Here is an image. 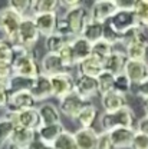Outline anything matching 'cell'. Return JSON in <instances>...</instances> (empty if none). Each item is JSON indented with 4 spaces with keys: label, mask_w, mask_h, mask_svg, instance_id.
Instances as JSON below:
<instances>
[{
    "label": "cell",
    "mask_w": 148,
    "mask_h": 149,
    "mask_svg": "<svg viewBox=\"0 0 148 149\" xmlns=\"http://www.w3.org/2000/svg\"><path fill=\"white\" fill-rule=\"evenodd\" d=\"M88 17L89 15H86V10L83 6H79L72 10H66L65 15L58 20L56 32L65 37L75 39V37L81 36Z\"/></svg>",
    "instance_id": "6da1fadb"
},
{
    "label": "cell",
    "mask_w": 148,
    "mask_h": 149,
    "mask_svg": "<svg viewBox=\"0 0 148 149\" xmlns=\"http://www.w3.org/2000/svg\"><path fill=\"white\" fill-rule=\"evenodd\" d=\"M13 72L15 74L36 79L40 74L35 57L20 45H13Z\"/></svg>",
    "instance_id": "7a4b0ae2"
},
{
    "label": "cell",
    "mask_w": 148,
    "mask_h": 149,
    "mask_svg": "<svg viewBox=\"0 0 148 149\" xmlns=\"http://www.w3.org/2000/svg\"><path fill=\"white\" fill-rule=\"evenodd\" d=\"M135 116L130 106H125L115 112H104L101 116V126L104 132H111L116 128H134Z\"/></svg>",
    "instance_id": "3957f363"
},
{
    "label": "cell",
    "mask_w": 148,
    "mask_h": 149,
    "mask_svg": "<svg viewBox=\"0 0 148 149\" xmlns=\"http://www.w3.org/2000/svg\"><path fill=\"white\" fill-rule=\"evenodd\" d=\"M23 17L10 7H4L0 10V32L3 33L4 40L12 45H18L19 29Z\"/></svg>",
    "instance_id": "277c9868"
},
{
    "label": "cell",
    "mask_w": 148,
    "mask_h": 149,
    "mask_svg": "<svg viewBox=\"0 0 148 149\" xmlns=\"http://www.w3.org/2000/svg\"><path fill=\"white\" fill-rule=\"evenodd\" d=\"M138 24H140V23H138V19H137V16H135V13H134L132 9H119V10L105 23V26H107L118 39L122 36L125 32H128L130 29L138 26Z\"/></svg>",
    "instance_id": "5b68a950"
},
{
    "label": "cell",
    "mask_w": 148,
    "mask_h": 149,
    "mask_svg": "<svg viewBox=\"0 0 148 149\" xmlns=\"http://www.w3.org/2000/svg\"><path fill=\"white\" fill-rule=\"evenodd\" d=\"M40 37V32L37 29L36 23L32 16H26L22 20L20 29H19V36H18V45L23 46L25 49H30L32 46H35Z\"/></svg>",
    "instance_id": "8992f818"
},
{
    "label": "cell",
    "mask_w": 148,
    "mask_h": 149,
    "mask_svg": "<svg viewBox=\"0 0 148 149\" xmlns=\"http://www.w3.org/2000/svg\"><path fill=\"white\" fill-rule=\"evenodd\" d=\"M88 103H89L88 100L82 99L79 95H76L75 92H72L59 100V112L63 113V115H65L66 118H69V119H76L78 115L82 112V109H83Z\"/></svg>",
    "instance_id": "52a82bcc"
},
{
    "label": "cell",
    "mask_w": 148,
    "mask_h": 149,
    "mask_svg": "<svg viewBox=\"0 0 148 149\" xmlns=\"http://www.w3.org/2000/svg\"><path fill=\"white\" fill-rule=\"evenodd\" d=\"M119 10V4L118 1L114 0H96L91 7V13L89 17L101 22V23H107L109 19Z\"/></svg>",
    "instance_id": "ba28073f"
},
{
    "label": "cell",
    "mask_w": 148,
    "mask_h": 149,
    "mask_svg": "<svg viewBox=\"0 0 148 149\" xmlns=\"http://www.w3.org/2000/svg\"><path fill=\"white\" fill-rule=\"evenodd\" d=\"M76 95H79L82 99L89 100L95 97L99 93L98 88V80L96 77L91 76H85V74H78V77H75V91Z\"/></svg>",
    "instance_id": "9c48e42d"
},
{
    "label": "cell",
    "mask_w": 148,
    "mask_h": 149,
    "mask_svg": "<svg viewBox=\"0 0 148 149\" xmlns=\"http://www.w3.org/2000/svg\"><path fill=\"white\" fill-rule=\"evenodd\" d=\"M51 82H52L53 96L58 97L59 100L75 91V79L74 76L69 74L68 72L51 76Z\"/></svg>",
    "instance_id": "30bf717a"
},
{
    "label": "cell",
    "mask_w": 148,
    "mask_h": 149,
    "mask_svg": "<svg viewBox=\"0 0 148 149\" xmlns=\"http://www.w3.org/2000/svg\"><path fill=\"white\" fill-rule=\"evenodd\" d=\"M35 106H36V99L33 97V95L30 92L25 91V92L10 93L9 103H7L9 113L27 111V109H35Z\"/></svg>",
    "instance_id": "8fae6325"
},
{
    "label": "cell",
    "mask_w": 148,
    "mask_h": 149,
    "mask_svg": "<svg viewBox=\"0 0 148 149\" xmlns=\"http://www.w3.org/2000/svg\"><path fill=\"white\" fill-rule=\"evenodd\" d=\"M7 116L12 119L15 126H20V128H26V129H32V130H36L40 126V119H39V113H37L36 108L22 112H15V113H9Z\"/></svg>",
    "instance_id": "7c38bea8"
},
{
    "label": "cell",
    "mask_w": 148,
    "mask_h": 149,
    "mask_svg": "<svg viewBox=\"0 0 148 149\" xmlns=\"http://www.w3.org/2000/svg\"><path fill=\"white\" fill-rule=\"evenodd\" d=\"M137 130L134 128H116L108 132L109 135V141L114 149H125L131 148V143L134 141Z\"/></svg>",
    "instance_id": "4fadbf2b"
},
{
    "label": "cell",
    "mask_w": 148,
    "mask_h": 149,
    "mask_svg": "<svg viewBox=\"0 0 148 149\" xmlns=\"http://www.w3.org/2000/svg\"><path fill=\"white\" fill-rule=\"evenodd\" d=\"M124 73L128 76L132 85H138L148 77V65L145 60H128Z\"/></svg>",
    "instance_id": "5bb4252c"
},
{
    "label": "cell",
    "mask_w": 148,
    "mask_h": 149,
    "mask_svg": "<svg viewBox=\"0 0 148 149\" xmlns=\"http://www.w3.org/2000/svg\"><path fill=\"white\" fill-rule=\"evenodd\" d=\"M66 69L65 63L62 62L60 56L58 53H46L45 57L42 59V63H40V70L42 74L45 76H55V74L63 73Z\"/></svg>",
    "instance_id": "9a60e30c"
},
{
    "label": "cell",
    "mask_w": 148,
    "mask_h": 149,
    "mask_svg": "<svg viewBox=\"0 0 148 149\" xmlns=\"http://www.w3.org/2000/svg\"><path fill=\"white\" fill-rule=\"evenodd\" d=\"M30 93L33 95V97L36 99V102L46 100V99H49L51 96H53V89H52L51 77L40 73L36 79H35L33 86H32V89H30Z\"/></svg>",
    "instance_id": "2e32d148"
},
{
    "label": "cell",
    "mask_w": 148,
    "mask_h": 149,
    "mask_svg": "<svg viewBox=\"0 0 148 149\" xmlns=\"http://www.w3.org/2000/svg\"><path fill=\"white\" fill-rule=\"evenodd\" d=\"M104 36H105V23H101V22H96L93 19L88 17L85 27L81 33V37H83L85 40H88L89 43L93 45V43L102 40Z\"/></svg>",
    "instance_id": "e0dca14e"
},
{
    "label": "cell",
    "mask_w": 148,
    "mask_h": 149,
    "mask_svg": "<svg viewBox=\"0 0 148 149\" xmlns=\"http://www.w3.org/2000/svg\"><path fill=\"white\" fill-rule=\"evenodd\" d=\"M35 23H36L37 29L40 32V35L45 37L51 36L56 33V27H58V13H45V15H36L32 16Z\"/></svg>",
    "instance_id": "ac0fdd59"
},
{
    "label": "cell",
    "mask_w": 148,
    "mask_h": 149,
    "mask_svg": "<svg viewBox=\"0 0 148 149\" xmlns=\"http://www.w3.org/2000/svg\"><path fill=\"white\" fill-rule=\"evenodd\" d=\"M101 103H102L104 111L109 113V112H115L125 108L127 106V97H125V95L116 92V91H111V92L101 95Z\"/></svg>",
    "instance_id": "d6986e66"
},
{
    "label": "cell",
    "mask_w": 148,
    "mask_h": 149,
    "mask_svg": "<svg viewBox=\"0 0 148 149\" xmlns=\"http://www.w3.org/2000/svg\"><path fill=\"white\" fill-rule=\"evenodd\" d=\"M127 62H128V57L125 55V52L114 50L112 55L104 62V70L112 73L114 76H118V74L124 73Z\"/></svg>",
    "instance_id": "ffe728a7"
},
{
    "label": "cell",
    "mask_w": 148,
    "mask_h": 149,
    "mask_svg": "<svg viewBox=\"0 0 148 149\" xmlns=\"http://www.w3.org/2000/svg\"><path fill=\"white\" fill-rule=\"evenodd\" d=\"M36 135V130L32 129H26V128H20V126H15V130L10 136V143L16 145L22 149H29V146L33 143V141L36 139L35 138Z\"/></svg>",
    "instance_id": "44dd1931"
},
{
    "label": "cell",
    "mask_w": 148,
    "mask_h": 149,
    "mask_svg": "<svg viewBox=\"0 0 148 149\" xmlns=\"http://www.w3.org/2000/svg\"><path fill=\"white\" fill-rule=\"evenodd\" d=\"M69 45H71V49H72L76 65L81 63L82 60L88 59L89 56H92V43H89L83 37L81 36L75 37V39H72L69 42Z\"/></svg>",
    "instance_id": "7402d4cb"
},
{
    "label": "cell",
    "mask_w": 148,
    "mask_h": 149,
    "mask_svg": "<svg viewBox=\"0 0 148 149\" xmlns=\"http://www.w3.org/2000/svg\"><path fill=\"white\" fill-rule=\"evenodd\" d=\"M65 130L62 123H55V125H40L36 129V135L39 141H42L43 143L48 145H53L55 141L62 135V132Z\"/></svg>",
    "instance_id": "603a6c76"
},
{
    "label": "cell",
    "mask_w": 148,
    "mask_h": 149,
    "mask_svg": "<svg viewBox=\"0 0 148 149\" xmlns=\"http://www.w3.org/2000/svg\"><path fill=\"white\" fill-rule=\"evenodd\" d=\"M75 141L78 149H95L96 148V141H98V135L92 128H81L74 133Z\"/></svg>",
    "instance_id": "cb8c5ba5"
},
{
    "label": "cell",
    "mask_w": 148,
    "mask_h": 149,
    "mask_svg": "<svg viewBox=\"0 0 148 149\" xmlns=\"http://www.w3.org/2000/svg\"><path fill=\"white\" fill-rule=\"evenodd\" d=\"M40 125H55L60 123V112L53 103H43L37 108Z\"/></svg>",
    "instance_id": "d4e9b609"
},
{
    "label": "cell",
    "mask_w": 148,
    "mask_h": 149,
    "mask_svg": "<svg viewBox=\"0 0 148 149\" xmlns=\"http://www.w3.org/2000/svg\"><path fill=\"white\" fill-rule=\"evenodd\" d=\"M76 68H78L79 74H85V76H91V77H98L104 72V63L99 62L98 59H95L93 56H89L88 59L78 63Z\"/></svg>",
    "instance_id": "484cf974"
},
{
    "label": "cell",
    "mask_w": 148,
    "mask_h": 149,
    "mask_svg": "<svg viewBox=\"0 0 148 149\" xmlns=\"http://www.w3.org/2000/svg\"><path fill=\"white\" fill-rule=\"evenodd\" d=\"M59 6H60V1L58 0H32L30 12H32V16L45 15V13H58Z\"/></svg>",
    "instance_id": "4316f807"
},
{
    "label": "cell",
    "mask_w": 148,
    "mask_h": 149,
    "mask_svg": "<svg viewBox=\"0 0 148 149\" xmlns=\"http://www.w3.org/2000/svg\"><path fill=\"white\" fill-rule=\"evenodd\" d=\"M35 79L32 77H25V76H19V74H13L12 79L7 82V89L10 93H16V92H30L32 86H33Z\"/></svg>",
    "instance_id": "83f0119b"
},
{
    "label": "cell",
    "mask_w": 148,
    "mask_h": 149,
    "mask_svg": "<svg viewBox=\"0 0 148 149\" xmlns=\"http://www.w3.org/2000/svg\"><path fill=\"white\" fill-rule=\"evenodd\" d=\"M114 50H115L114 43L107 40V39H102V40H99V42L92 45V56L95 59H98L99 62H102V63L112 55Z\"/></svg>",
    "instance_id": "f1b7e54d"
},
{
    "label": "cell",
    "mask_w": 148,
    "mask_h": 149,
    "mask_svg": "<svg viewBox=\"0 0 148 149\" xmlns=\"http://www.w3.org/2000/svg\"><path fill=\"white\" fill-rule=\"evenodd\" d=\"M148 53V46L137 42V43H131L128 46H125V55L128 57V60H145Z\"/></svg>",
    "instance_id": "f546056e"
},
{
    "label": "cell",
    "mask_w": 148,
    "mask_h": 149,
    "mask_svg": "<svg viewBox=\"0 0 148 149\" xmlns=\"http://www.w3.org/2000/svg\"><path fill=\"white\" fill-rule=\"evenodd\" d=\"M66 43H68L66 37L59 35L58 32L45 39V47H46L48 53H59L65 47Z\"/></svg>",
    "instance_id": "4dcf8cb0"
},
{
    "label": "cell",
    "mask_w": 148,
    "mask_h": 149,
    "mask_svg": "<svg viewBox=\"0 0 148 149\" xmlns=\"http://www.w3.org/2000/svg\"><path fill=\"white\" fill-rule=\"evenodd\" d=\"M13 130H15V123L12 122V119L9 116L0 118V149L6 143H9Z\"/></svg>",
    "instance_id": "1f68e13d"
},
{
    "label": "cell",
    "mask_w": 148,
    "mask_h": 149,
    "mask_svg": "<svg viewBox=\"0 0 148 149\" xmlns=\"http://www.w3.org/2000/svg\"><path fill=\"white\" fill-rule=\"evenodd\" d=\"M95 118H96V108L93 105H91V103H88L82 109V112L78 115L76 120L79 122L81 128H91L93 120H95Z\"/></svg>",
    "instance_id": "d6a6232c"
},
{
    "label": "cell",
    "mask_w": 148,
    "mask_h": 149,
    "mask_svg": "<svg viewBox=\"0 0 148 149\" xmlns=\"http://www.w3.org/2000/svg\"><path fill=\"white\" fill-rule=\"evenodd\" d=\"M53 148L55 149H78L76 141H75V135L71 133V132H68V130H63L62 135L55 141Z\"/></svg>",
    "instance_id": "836d02e7"
},
{
    "label": "cell",
    "mask_w": 148,
    "mask_h": 149,
    "mask_svg": "<svg viewBox=\"0 0 148 149\" xmlns=\"http://www.w3.org/2000/svg\"><path fill=\"white\" fill-rule=\"evenodd\" d=\"M98 80V88H99V93L104 95V93H108L114 91V83H115V76L107 70H104L102 73L96 77Z\"/></svg>",
    "instance_id": "e575fe53"
},
{
    "label": "cell",
    "mask_w": 148,
    "mask_h": 149,
    "mask_svg": "<svg viewBox=\"0 0 148 149\" xmlns=\"http://www.w3.org/2000/svg\"><path fill=\"white\" fill-rule=\"evenodd\" d=\"M134 13L140 24H148V0H138L134 4Z\"/></svg>",
    "instance_id": "d590c367"
},
{
    "label": "cell",
    "mask_w": 148,
    "mask_h": 149,
    "mask_svg": "<svg viewBox=\"0 0 148 149\" xmlns=\"http://www.w3.org/2000/svg\"><path fill=\"white\" fill-rule=\"evenodd\" d=\"M131 88H132V82L128 79V76L125 73H121V74H118V76H115L114 91L125 95V93H128L131 91Z\"/></svg>",
    "instance_id": "8d00e7d4"
},
{
    "label": "cell",
    "mask_w": 148,
    "mask_h": 149,
    "mask_svg": "<svg viewBox=\"0 0 148 149\" xmlns=\"http://www.w3.org/2000/svg\"><path fill=\"white\" fill-rule=\"evenodd\" d=\"M15 74L13 72V62L12 60H0V82L6 83L12 79Z\"/></svg>",
    "instance_id": "74e56055"
},
{
    "label": "cell",
    "mask_w": 148,
    "mask_h": 149,
    "mask_svg": "<svg viewBox=\"0 0 148 149\" xmlns=\"http://www.w3.org/2000/svg\"><path fill=\"white\" fill-rule=\"evenodd\" d=\"M30 4H32L30 0H13L9 3V7L19 13L22 17H26V13L30 10Z\"/></svg>",
    "instance_id": "f35d334b"
},
{
    "label": "cell",
    "mask_w": 148,
    "mask_h": 149,
    "mask_svg": "<svg viewBox=\"0 0 148 149\" xmlns=\"http://www.w3.org/2000/svg\"><path fill=\"white\" fill-rule=\"evenodd\" d=\"M58 55L60 56V59H62V62L65 63V66L66 68H72V66H76V62H75V57H74V53H72V49H71V45H69V42L65 45V47L58 53Z\"/></svg>",
    "instance_id": "ab89813d"
},
{
    "label": "cell",
    "mask_w": 148,
    "mask_h": 149,
    "mask_svg": "<svg viewBox=\"0 0 148 149\" xmlns=\"http://www.w3.org/2000/svg\"><path fill=\"white\" fill-rule=\"evenodd\" d=\"M0 60L13 62V45L4 39H0Z\"/></svg>",
    "instance_id": "60d3db41"
},
{
    "label": "cell",
    "mask_w": 148,
    "mask_h": 149,
    "mask_svg": "<svg viewBox=\"0 0 148 149\" xmlns=\"http://www.w3.org/2000/svg\"><path fill=\"white\" fill-rule=\"evenodd\" d=\"M131 149H148V136L144 133L135 132L134 141L131 143Z\"/></svg>",
    "instance_id": "b9f144b4"
},
{
    "label": "cell",
    "mask_w": 148,
    "mask_h": 149,
    "mask_svg": "<svg viewBox=\"0 0 148 149\" xmlns=\"http://www.w3.org/2000/svg\"><path fill=\"white\" fill-rule=\"evenodd\" d=\"M95 149H112L111 141H109V135L108 132H102L98 135V141H96V148Z\"/></svg>",
    "instance_id": "7bdbcfd3"
},
{
    "label": "cell",
    "mask_w": 148,
    "mask_h": 149,
    "mask_svg": "<svg viewBox=\"0 0 148 149\" xmlns=\"http://www.w3.org/2000/svg\"><path fill=\"white\" fill-rule=\"evenodd\" d=\"M9 97H10V92L7 89V85L0 82V108H7Z\"/></svg>",
    "instance_id": "ee69618b"
},
{
    "label": "cell",
    "mask_w": 148,
    "mask_h": 149,
    "mask_svg": "<svg viewBox=\"0 0 148 149\" xmlns=\"http://www.w3.org/2000/svg\"><path fill=\"white\" fill-rule=\"evenodd\" d=\"M137 86V96H140L141 99H148V77L144 79L142 82H140Z\"/></svg>",
    "instance_id": "f6af8a7d"
},
{
    "label": "cell",
    "mask_w": 148,
    "mask_h": 149,
    "mask_svg": "<svg viewBox=\"0 0 148 149\" xmlns=\"http://www.w3.org/2000/svg\"><path fill=\"white\" fill-rule=\"evenodd\" d=\"M137 132L144 133V135L148 136V113H145V116H142L137 122Z\"/></svg>",
    "instance_id": "bcb514c9"
},
{
    "label": "cell",
    "mask_w": 148,
    "mask_h": 149,
    "mask_svg": "<svg viewBox=\"0 0 148 149\" xmlns=\"http://www.w3.org/2000/svg\"><path fill=\"white\" fill-rule=\"evenodd\" d=\"M29 149H55V148H53V145H48V143H43L39 139H35L33 143L29 146Z\"/></svg>",
    "instance_id": "7dc6e473"
},
{
    "label": "cell",
    "mask_w": 148,
    "mask_h": 149,
    "mask_svg": "<svg viewBox=\"0 0 148 149\" xmlns=\"http://www.w3.org/2000/svg\"><path fill=\"white\" fill-rule=\"evenodd\" d=\"M60 6H63L66 10H72V9H76L79 6H83L82 1H60Z\"/></svg>",
    "instance_id": "c3c4849f"
},
{
    "label": "cell",
    "mask_w": 148,
    "mask_h": 149,
    "mask_svg": "<svg viewBox=\"0 0 148 149\" xmlns=\"http://www.w3.org/2000/svg\"><path fill=\"white\" fill-rule=\"evenodd\" d=\"M6 149H22V148H19V146H16V145H13V143L9 142V143L6 145Z\"/></svg>",
    "instance_id": "681fc988"
},
{
    "label": "cell",
    "mask_w": 148,
    "mask_h": 149,
    "mask_svg": "<svg viewBox=\"0 0 148 149\" xmlns=\"http://www.w3.org/2000/svg\"><path fill=\"white\" fill-rule=\"evenodd\" d=\"M144 108H145V112L148 113V99H145V100H144Z\"/></svg>",
    "instance_id": "f907efd6"
},
{
    "label": "cell",
    "mask_w": 148,
    "mask_h": 149,
    "mask_svg": "<svg viewBox=\"0 0 148 149\" xmlns=\"http://www.w3.org/2000/svg\"><path fill=\"white\" fill-rule=\"evenodd\" d=\"M147 26H148V24H147Z\"/></svg>",
    "instance_id": "816d5d0a"
}]
</instances>
